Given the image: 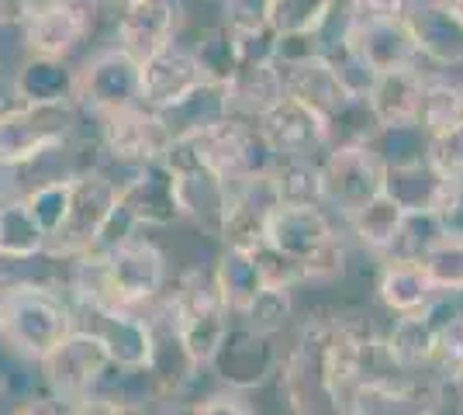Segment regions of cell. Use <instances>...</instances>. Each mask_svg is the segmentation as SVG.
<instances>
[{
    "label": "cell",
    "mask_w": 463,
    "mask_h": 415,
    "mask_svg": "<svg viewBox=\"0 0 463 415\" xmlns=\"http://www.w3.org/2000/svg\"><path fill=\"white\" fill-rule=\"evenodd\" d=\"M415 0H349V14L356 21H391L405 18Z\"/></svg>",
    "instance_id": "cell-51"
},
{
    "label": "cell",
    "mask_w": 463,
    "mask_h": 415,
    "mask_svg": "<svg viewBox=\"0 0 463 415\" xmlns=\"http://www.w3.org/2000/svg\"><path fill=\"white\" fill-rule=\"evenodd\" d=\"M0 405H4V388H0Z\"/></svg>",
    "instance_id": "cell-57"
},
{
    "label": "cell",
    "mask_w": 463,
    "mask_h": 415,
    "mask_svg": "<svg viewBox=\"0 0 463 415\" xmlns=\"http://www.w3.org/2000/svg\"><path fill=\"white\" fill-rule=\"evenodd\" d=\"M0 104H4V100H0Z\"/></svg>",
    "instance_id": "cell-59"
},
{
    "label": "cell",
    "mask_w": 463,
    "mask_h": 415,
    "mask_svg": "<svg viewBox=\"0 0 463 415\" xmlns=\"http://www.w3.org/2000/svg\"><path fill=\"white\" fill-rule=\"evenodd\" d=\"M270 177L280 204H322V156L277 159Z\"/></svg>",
    "instance_id": "cell-35"
},
{
    "label": "cell",
    "mask_w": 463,
    "mask_h": 415,
    "mask_svg": "<svg viewBox=\"0 0 463 415\" xmlns=\"http://www.w3.org/2000/svg\"><path fill=\"white\" fill-rule=\"evenodd\" d=\"M273 0H222V24L235 35H256L270 28Z\"/></svg>",
    "instance_id": "cell-45"
},
{
    "label": "cell",
    "mask_w": 463,
    "mask_h": 415,
    "mask_svg": "<svg viewBox=\"0 0 463 415\" xmlns=\"http://www.w3.org/2000/svg\"><path fill=\"white\" fill-rule=\"evenodd\" d=\"M94 138L100 146V170H136L146 163L166 156L170 149V132L159 121L153 108L132 104V108H118L108 115H94Z\"/></svg>",
    "instance_id": "cell-5"
},
{
    "label": "cell",
    "mask_w": 463,
    "mask_h": 415,
    "mask_svg": "<svg viewBox=\"0 0 463 415\" xmlns=\"http://www.w3.org/2000/svg\"><path fill=\"white\" fill-rule=\"evenodd\" d=\"M212 277L232 318L242 316L252 297L263 291V277H260L256 259H252L250 250H239V246H222V253L212 267Z\"/></svg>",
    "instance_id": "cell-31"
},
{
    "label": "cell",
    "mask_w": 463,
    "mask_h": 415,
    "mask_svg": "<svg viewBox=\"0 0 463 415\" xmlns=\"http://www.w3.org/2000/svg\"><path fill=\"white\" fill-rule=\"evenodd\" d=\"M100 274L111 308H146L170 288V257L146 229L100 250Z\"/></svg>",
    "instance_id": "cell-3"
},
{
    "label": "cell",
    "mask_w": 463,
    "mask_h": 415,
    "mask_svg": "<svg viewBox=\"0 0 463 415\" xmlns=\"http://www.w3.org/2000/svg\"><path fill=\"white\" fill-rule=\"evenodd\" d=\"M377 128H381V121L373 115L367 94H364V98L353 94L339 111H332L326 118L328 149H339V146H367L370 138L377 136Z\"/></svg>",
    "instance_id": "cell-37"
},
{
    "label": "cell",
    "mask_w": 463,
    "mask_h": 415,
    "mask_svg": "<svg viewBox=\"0 0 463 415\" xmlns=\"http://www.w3.org/2000/svg\"><path fill=\"white\" fill-rule=\"evenodd\" d=\"M367 146L377 153V159L384 166H398V163L425 159L429 136H425V128L419 121L415 125H387V128H377V136L370 138Z\"/></svg>",
    "instance_id": "cell-41"
},
{
    "label": "cell",
    "mask_w": 463,
    "mask_h": 415,
    "mask_svg": "<svg viewBox=\"0 0 463 415\" xmlns=\"http://www.w3.org/2000/svg\"><path fill=\"white\" fill-rule=\"evenodd\" d=\"M59 4H70V7H80V11H94V14H111L108 0H59Z\"/></svg>",
    "instance_id": "cell-52"
},
{
    "label": "cell",
    "mask_w": 463,
    "mask_h": 415,
    "mask_svg": "<svg viewBox=\"0 0 463 415\" xmlns=\"http://www.w3.org/2000/svg\"><path fill=\"white\" fill-rule=\"evenodd\" d=\"M411 39L419 45V56L429 66L457 70L463 66V18L453 4L443 0H415L405 14Z\"/></svg>",
    "instance_id": "cell-20"
},
{
    "label": "cell",
    "mask_w": 463,
    "mask_h": 415,
    "mask_svg": "<svg viewBox=\"0 0 463 415\" xmlns=\"http://www.w3.org/2000/svg\"><path fill=\"white\" fill-rule=\"evenodd\" d=\"M73 333V301L66 288L11 284L0 288V339L28 360H42Z\"/></svg>",
    "instance_id": "cell-1"
},
{
    "label": "cell",
    "mask_w": 463,
    "mask_h": 415,
    "mask_svg": "<svg viewBox=\"0 0 463 415\" xmlns=\"http://www.w3.org/2000/svg\"><path fill=\"white\" fill-rule=\"evenodd\" d=\"M118 208V184L100 166H87L70 177V208L56 232L49 236V253L77 259L94 250L100 229Z\"/></svg>",
    "instance_id": "cell-6"
},
{
    "label": "cell",
    "mask_w": 463,
    "mask_h": 415,
    "mask_svg": "<svg viewBox=\"0 0 463 415\" xmlns=\"http://www.w3.org/2000/svg\"><path fill=\"white\" fill-rule=\"evenodd\" d=\"M402 218H405V212H402V208H398V204L381 191L377 198L367 201L356 215L349 218V229H353V236L360 239L367 250H373V253H381V257H384V250L391 246V239L398 236Z\"/></svg>",
    "instance_id": "cell-36"
},
{
    "label": "cell",
    "mask_w": 463,
    "mask_h": 415,
    "mask_svg": "<svg viewBox=\"0 0 463 415\" xmlns=\"http://www.w3.org/2000/svg\"><path fill=\"white\" fill-rule=\"evenodd\" d=\"M425 159L443 174V177L463 180V125L443 136H429Z\"/></svg>",
    "instance_id": "cell-46"
},
{
    "label": "cell",
    "mask_w": 463,
    "mask_h": 415,
    "mask_svg": "<svg viewBox=\"0 0 463 415\" xmlns=\"http://www.w3.org/2000/svg\"><path fill=\"white\" fill-rule=\"evenodd\" d=\"M267 242L301 263L305 280H332L343 274L346 250L322 204H277L267 222Z\"/></svg>",
    "instance_id": "cell-2"
},
{
    "label": "cell",
    "mask_w": 463,
    "mask_h": 415,
    "mask_svg": "<svg viewBox=\"0 0 463 415\" xmlns=\"http://www.w3.org/2000/svg\"><path fill=\"white\" fill-rule=\"evenodd\" d=\"M77 98V66L56 56H28L11 77V100L21 104H73Z\"/></svg>",
    "instance_id": "cell-24"
},
{
    "label": "cell",
    "mask_w": 463,
    "mask_h": 415,
    "mask_svg": "<svg viewBox=\"0 0 463 415\" xmlns=\"http://www.w3.org/2000/svg\"><path fill=\"white\" fill-rule=\"evenodd\" d=\"M0 90H4V52H0Z\"/></svg>",
    "instance_id": "cell-56"
},
{
    "label": "cell",
    "mask_w": 463,
    "mask_h": 415,
    "mask_svg": "<svg viewBox=\"0 0 463 415\" xmlns=\"http://www.w3.org/2000/svg\"><path fill=\"white\" fill-rule=\"evenodd\" d=\"M166 295L174 305L180 343L187 346V354L194 356L197 367H208V360L214 356L218 343L225 339L232 325V312L225 308V301L214 288L212 267H187L166 288Z\"/></svg>",
    "instance_id": "cell-4"
},
{
    "label": "cell",
    "mask_w": 463,
    "mask_h": 415,
    "mask_svg": "<svg viewBox=\"0 0 463 415\" xmlns=\"http://www.w3.org/2000/svg\"><path fill=\"white\" fill-rule=\"evenodd\" d=\"M250 253H252V259H256V267H260L263 288H294V284H301V280H305L301 263H294L290 257L277 253L267 239H263L260 246H252Z\"/></svg>",
    "instance_id": "cell-44"
},
{
    "label": "cell",
    "mask_w": 463,
    "mask_h": 415,
    "mask_svg": "<svg viewBox=\"0 0 463 415\" xmlns=\"http://www.w3.org/2000/svg\"><path fill=\"white\" fill-rule=\"evenodd\" d=\"M443 388L436 377L429 388L419 384V374L405 381H364L346 395L343 415H429Z\"/></svg>",
    "instance_id": "cell-22"
},
{
    "label": "cell",
    "mask_w": 463,
    "mask_h": 415,
    "mask_svg": "<svg viewBox=\"0 0 463 415\" xmlns=\"http://www.w3.org/2000/svg\"><path fill=\"white\" fill-rule=\"evenodd\" d=\"M463 367V316L449 318L446 325H439V339H436V360L432 371L443 377H453Z\"/></svg>",
    "instance_id": "cell-47"
},
{
    "label": "cell",
    "mask_w": 463,
    "mask_h": 415,
    "mask_svg": "<svg viewBox=\"0 0 463 415\" xmlns=\"http://www.w3.org/2000/svg\"><path fill=\"white\" fill-rule=\"evenodd\" d=\"M201 83H208V77L201 62L194 60L191 45L184 42H174L138 62V94H142V104L153 111H163L180 98H187Z\"/></svg>",
    "instance_id": "cell-18"
},
{
    "label": "cell",
    "mask_w": 463,
    "mask_h": 415,
    "mask_svg": "<svg viewBox=\"0 0 463 415\" xmlns=\"http://www.w3.org/2000/svg\"><path fill=\"white\" fill-rule=\"evenodd\" d=\"M49 250V236L42 232L24 198H0V259H28Z\"/></svg>",
    "instance_id": "cell-32"
},
{
    "label": "cell",
    "mask_w": 463,
    "mask_h": 415,
    "mask_svg": "<svg viewBox=\"0 0 463 415\" xmlns=\"http://www.w3.org/2000/svg\"><path fill=\"white\" fill-rule=\"evenodd\" d=\"M201 163L225 180H242V177H267L277 166V156L267 146V138L260 136V128L250 121L225 118L212 125L208 132L194 136Z\"/></svg>",
    "instance_id": "cell-9"
},
{
    "label": "cell",
    "mask_w": 463,
    "mask_h": 415,
    "mask_svg": "<svg viewBox=\"0 0 463 415\" xmlns=\"http://www.w3.org/2000/svg\"><path fill=\"white\" fill-rule=\"evenodd\" d=\"M449 4H453V11H457V14L463 18V0H449Z\"/></svg>",
    "instance_id": "cell-55"
},
{
    "label": "cell",
    "mask_w": 463,
    "mask_h": 415,
    "mask_svg": "<svg viewBox=\"0 0 463 415\" xmlns=\"http://www.w3.org/2000/svg\"><path fill=\"white\" fill-rule=\"evenodd\" d=\"M277 62V60H273ZM280 66V77H284V90L288 98H298L301 104L315 108L322 118H328L332 111H339L353 94L339 83L332 62L318 52L308 60H294V62H277Z\"/></svg>",
    "instance_id": "cell-25"
},
{
    "label": "cell",
    "mask_w": 463,
    "mask_h": 415,
    "mask_svg": "<svg viewBox=\"0 0 463 415\" xmlns=\"http://www.w3.org/2000/svg\"><path fill=\"white\" fill-rule=\"evenodd\" d=\"M346 42L356 49V56L367 62L373 73H387V70H405V66H419V45L411 39V28L405 18L391 21H356L349 14Z\"/></svg>",
    "instance_id": "cell-21"
},
{
    "label": "cell",
    "mask_w": 463,
    "mask_h": 415,
    "mask_svg": "<svg viewBox=\"0 0 463 415\" xmlns=\"http://www.w3.org/2000/svg\"><path fill=\"white\" fill-rule=\"evenodd\" d=\"M339 0H273L270 28L277 35H298V32H322L332 7Z\"/></svg>",
    "instance_id": "cell-42"
},
{
    "label": "cell",
    "mask_w": 463,
    "mask_h": 415,
    "mask_svg": "<svg viewBox=\"0 0 463 415\" xmlns=\"http://www.w3.org/2000/svg\"><path fill=\"white\" fill-rule=\"evenodd\" d=\"M419 267L439 295H463V236H439L422 253Z\"/></svg>",
    "instance_id": "cell-38"
},
{
    "label": "cell",
    "mask_w": 463,
    "mask_h": 415,
    "mask_svg": "<svg viewBox=\"0 0 463 415\" xmlns=\"http://www.w3.org/2000/svg\"><path fill=\"white\" fill-rule=\"evenodd\" d=\"M284 77H280V66L273 60H256L242 62L232 80L225 83V98H229V118L239 121H256L263 118L270 108H277L284 100Z\"/></svg>",
    "instance_id": "cell-23"
},
{
    "label": "cell",
    "mask_w": 463,
    "mask_h": 415,
    "mask_svg": "<svg viewBox=\"0 0 463 415\" xmlns=\"http://www.w3.org/2000/svg\"><path fill=\"white\" fill-rule=\"evenodd\" d=\"M443 4H449V0H443Z\"/></svg>",
    "instance_id": "cell-58"
},
{
    "label": "cell",
    "mask_w": 463,
    "mask_h": 415,
    "mask_svg": "<svg viewBox=\"0 0 463 415\" xmlns=\"http://www.w3.org/2000/svg\"><path fill=\"white\" fill-rule=\"evenodd\" d=\"M24 204H28V212L42 225V232L52 236L59 225H62V218H66V208H70V177L49 180V184H42L35 191H28Z\"/></svg>",
    "instance_id": "cell-43"
},
{
    "label": "cell",
    "mask_w": 463,
    "mask_h": 415,
    "mask_svg": "<svg viewBox=\"0 0 463 415\" xmlns=\"http://www.w3.org/2000/svg\"><path fill=\"white\" fill-rule=\"evenodd\" d=\"M436 339H439V325L425 312H419V316H394V325L384 336V346L405 374H419V371H432Z\"/></svg>",
    "instance_id": "cell-30"
},
{
    "label": "cell",
    "mask_w": 463,
    "mask_h": 415,
    "mask_svg": "<svg viewBox=\"0 0 463 415\" xmlns=\"http://www.w3.org/2000/svg\"><path fill=\"white\" fill-rule=\"evenodd\" d=\"M118 201L128 215L136 218L138 229L153 232V229H174L180 222V204H176L174 170L156 159L138 166L132 177L118 187Z\"/></svg>",
    "instance_id": "cell-19"
},
{
    "label": "cell",
    "mask_w": 463,
    "mask_h": 415,
    "mask_svg": "<svg viewBox=\"0 0 463 415\" xmlns=\"http://www.w3.org/2000/svg\"><path fill=\"white\" fill-rule=\"evenodd\" d=\"M425 70L419 66H405V70H387L373 77V87L367 90V100L373 115L387 125H415L419 121V104H422V87H425Z\"/></svg>",
    "instance_id": "cell-26"
},
{
    "label": "cell",
    "mask_w": 463,
    "mask_h": 415,
    "mask_svg": "<svg viewBox=\"0 0 463 415\" xmlns=\"http://www.w3.org/2000/svg\"><path fill=\"white\" fill-rule=\"evenodd\" d=\"M294 318V297L290 288H263L260 295L250 301V308L242 316H235V322H242L246 329L260 333V336L277 339Z\"/></svg>",
    "instance_id": "cell-40"
},
{
    "label": "cell",
    "mask_w": 463,
    "mask_h": 415,
    "mask_svg": "<svg viewBox=\"0 0 463 415\" xmlns=\"http://www.w3.org/2000/svg\"><path fill=\"white\" fill-rule=\"evenodd\" d=\"M159 121L166 125V132H170V142L174 138H184V136H201V132H208L212 125L229 118V98H225V83H201V87H194L187 98H180L176 104L170 108H163V111H156Z\"/></svg>",
    "instance_id": "cell-27"
},
{
    "label": "cell",
    "mask_w": 463,
    "mask_h": 415,
    "mask_svg": "<svg viewBox=\"0 0 463 415\" xmlns=\"http://www.w3.org/2000/svg\"><path fill=\"white\" fill-rule=\"evenodd\" d=\"M277 191L273 177H242L225 184V212H222V229L218 242L222 246H239L252 250L267 239V222L277 212Z\"/></svg>",
    "instance_id": "cell-16"
},
{
    "label": "cell",
    "mask_w": 463,
    "mask_h": 415,
    "mask_svg": "<svg viewBox=\"0 0 463 415\" xmlns=\"http://www.w3.org/2000/svg\"><path fill=\"white\" fill-rule=\"evenodd\" d=\"M439 295L419 263L384 259V270L377 277V297L391 316H419L429 308V301Z\"/></svg>",
    "instance_id": "cell-29"
},
{
    "label": "cell",
    "mask_w": 463,
    "mask_h": 415,
    "mask_svg": "<svg viewBox=\"0 0 463 415\" xmlns=\"http://www.w3.org/2000/svg\"><path fill=\"white\" fill-rule=\"evenodd\" d=\"M108 367H111L108 350L90 333L73 329L59 346H52L39 360L42 388L52 391L56 398H62L66 405H73L83 395L97 391V384H100V377H104Z\"/></svg>",
    "instance_id": "cell-11"
},
{
    "label": "cell",
    "mask_w": 463,
    "mask_h": 415,
    "mask_svg": "<svg viewBox=\"0 0 463 415\" xmlns=\"http://www.w3.org/2000/svg\"><path fill=\"white\" fill-rule=\"evenodd\" d=\"M0 415H70V405L56 398L52 391H32L24 395L21 401H11V405H0Z\"/></svg>",
    "instance_id": "cell-50"
},
{
    "label": "cell",
    "mask_w": 463,
    "mask_h": 415,
    "mask_svg": "<svg viewBox=\"0 0 463 415\" xmlns=\"http://www.w3.org/2000/svg\"><path fill=\"white\" fill-rule=\"evenodd\" d=\"M83 125V111L73 104H0V166H14L21 159L35 156L45 146L66 142Z\"/></svg>",
    "instance_id": "cell-7"
},
{
    "label": "cell",
    "mask_w": 463,
    "mask_h": 415,
    "mask_svg": "<svg viewBox=\"0 0 463 415\" xmlns=\"http://www.w3.org/2000/svg\"><path fill=\"white\" fill-rule=\"evenodd\" d=\"M194 60L201 62L204 77L214 83H229L232 73L242 66V52H239V35L232 32L229 24H208L197 32V39L191 42Z\"/></svg>",
    "instance_id": "cell-34"
},
{
    "label": "cell",
    "mask_w": 463,
    "mask_h": 415,
    "mask_svg": "<svg viewBox=\"0 0 463 415\" xmlns=\"http://www.w3.org/2000/svg\"><path fill=\"white\" fill-rule=\"evenodd\" d=\"M260 136L267 138L277 159H298V156H326L328 138H326V118L301 104L298 98H288L270 108L263 118L256 121Z\"/></svg>",
    "instance_id": "cell-17"
},
{
    "label": "cell",
    "mask_w": 463,
    "mask_h": 415,
    "mask_svg": "<svg viewBox=\"0 0 463 415\" xmlns=\"http://www.w3.org/2000/svg\"><path fill=\"white\" fill-rule=\"evenodd\" d=\"M446 381H449V388H453V395H457V401L463 405V367H460V371H457L453 377H446Z\"/></svg>",
    "instance_id": "cell-53"
},
{
    "label": "cell",
    "mask_w": 463,
    "mask_h": 415,
    "mask_svg": "<svg viewBox=\"0 0 463 415\" xmlns=\"http://www.w3.org/2000/svg\"><path fill=\"white\" fill-rule=\"evenodd\" d=\"M280 367V354L273 346L270 336H260L246 329L242 322L232 318L229 333L218 343L214 356L208 360L204 374H214L222 388H235V391H246L252 388H263Z\"/></svg>",
    "instance_id": "cell-14"
},
{
    "label": "cell",
    "mask_w": 463,
    "mask_h": 415,
    "mask_svg": "<svg viewBox=\"0 0 463 415\" xmlns=\"http://www.w3.org/2000/svg\"><path fill=\"white\" fill-rule=\"evenodd\" d=\"M121 4H128V0H108V11L115 14V11H118V7H121Z\"/></svg>",
    "instance_id": "cell-54"
},
{
    "label": "cell",
    "mask_w": 463,
    "mask_h": 415,
    "mask_svg": "<svg viewBox=\"0 0 463 415\" xmlns=\"http://www.w3.org/2000/svg\"><path fill=\"white\" fill-rule=\"evenodd\" d=\"M77 108L83 115H108L118 108L142 104L138 94V62L121 52L115 42L90 52L77 66Z\"/></svg>",
    "instance_id": "cell-10"
},
{
    "label": "cell",
    "mask_w": 463,
    "mask_h": 415,
    "mask_svg": "<svg viewBox=\"0 0 463 415\" xmlns=\"http://www.w3.org/2000/svg\"><path fill=\"white\" fill-rule=\"evenodd\" d=\"M439 236H446V229L436 212H405L402 225H398V236L391 239V246L384 250V259L419 263L425 250Z\"/></svg>",
    "instance_id": "cell-39"
},
{
    "label": "cell",
    "mask_w": 463,
    "mask_h": 415,
    "mask_svg": "<svg viewBox=\"0 0 463 415\" xmlns=\"http://www.w3.org/2000/svg\"><path fill=\"white\" fill-rule=\"evenodd\" d=\"M384 191V163L370 146H339L322 156V208L353 218Z\"/></svg>",
    "instance_id": "cell-8"
},
{
    "label": "cell",
    "mask_w": 463,
    "mask_h": 415,
    "mask_svg": "<svg viewBox=\"0 0 463 415\" xmlns=\"http://www.w3.org/2000/svg\"><path fill=\"white\" fill-rule=\"evenodd\" d=\"M446 177L429 159H411L398 166H384V194L402 212H436L443 198Z\"/></svg>",
    "instance_id": "cell-28"
},
{
    "label": "cell",
    "mask_w": 463,
    "mask_h": 415,
    "mask_svg": "<svg viewBox=\"0 0 463 415\" xmlns=\"http://www.w3.org/2000/svg\"><path fill=\"white\" fill-rule=\"evenodd\" d=\"M191 415H256L246 391L218 388L204 398H191Z\"/></svg>",
    "instance_id": "cell-48"
},
{
    "label": "cell",
    "mask_w": 463,
    "mask_h": 415,
    "mask_svg": "<svg viewBox=\"0 0 463 415\" xmlns=\"http://www.w3.org/2000/svg\"><path fill=\"white\" fill-rule=\"evenodd\" d=\"M419 125L425 136H443L463 125V80H453L439 73V77H425L422 104H419Z\"/></svg>",
    "instance_id": "cell-33"
},
{
    "label": "cell",
    "mask_w": 463,
    "mask_h": 415,
    "mask_svg": "<svg viewBox=\"0 0 463 415\" xmlns=\"http://www.w3.org/2000/svg\"><path fill=\"white\" fill-rule=\"evenodd\" d=\"M70 415H149V409L138 405V401H128V398L90 391V395H83L80 401L70 405Z\"/></svg>",
    "instance_id": "cell-49"
},
{
    "label": "cell",
    "mask_w": 463,
    "mask_h": 415,
    "mask_svg": "<svg viewBox=\"0 0 463 415\" xmlns=\"http://www.w3.org/2000/svg\"><path fill=\"white\" fill-rule=\"evenodd\" d=\"M73 329L90 333L118 367H149L153 360V325L138 308L73 305Z\"/></svg>",
    "instance_id": "cell-12"
},
{
    "label": "cell",
    "mask_w": 463,
    "mask_h": 415,
    "mask_svg": "<svg viewBox=\"0 0 463 415\" xmlns=\"http://www.w3.org/2000/svg\"><path fill=\"white\" fill-rule=\"evenodd\" d=\"M115 45L136 62L156 56L184 35L187 7L184 0H128L115 14Z\"/></svg>",
    "instance_id": "cell-13"
},
{
    "label": "cell",
    "mask_w": 463,
    "mask_h": 415,
    "mask_svg": "<svg viewBox=\"0 0 463 415\" xmlns=\"http://www.w3.org/2000/svg\"><path fill=\"white\" fill-rule=\"evenodd\" d=\"M104 14L80 11L70 4H45L21 21L18 32L21 45L28 56H56V60H73L80 49L97 35V24Z\"/></svg>",
    "instance_id": "cell-15"
}]
</instances>
